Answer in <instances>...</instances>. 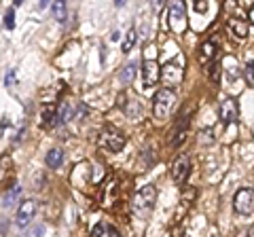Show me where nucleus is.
I'll use <instances>...</instances> for the list:
<instances>
[{"label": "nucleus", "mask_w": 254, "mask_h": 237, "mask_svg": "<svg viewBox=\"0 0 254 237\" xmlns=\"http://www.w3.org/2000/svg\"><path fill=\"white\" fill-rule=\"evenodd\" d=\"M28 237H30V235H28Z\"/></svg>", "instance_id": "nucleus-29"}, {"label": "nucleus", "mask_w": 254, "mask_h": 237, "mask_svg": "<svg viewBox=\"0 0 254 237\" xmlns=\"http://www.w3.org/2000/svg\"><path fill=\"white\" fill-rule=\"evenodd\" d=\"M190 174V157L189 155H178L172 163V178L176 184H185Z\"/></svg>", "instance_id": "nucleus-7"}, {"label": "nucleus", "mask_w": 254, "mask_h": 237, "mask_svg": "<svg viewBox=\"0 0 254 237\" xmlns=\"http://www.w3.org/2000/svg\"><path fill=\"white\" fill-rule=\"evenodd\" d=\"M161 81H163V85L168 87V89L180 85V81H182V66L178 64V59H172L161 68Z\"/></svg>", "instance_id": "nucleus-5"}, {"label": "nucleus", "mask_w": 254, "mask_h": 237, "mask_svg": "<svg viewBox=\"0 0 254 237\" xmlns=\"http://www.w3.org/2000/svg\"><path fill=\"white\" fill-rule=\"evenodd\" d=\"M19 195H21V186H19V184H15V186L11 188V191L4 195V205H6V208H11V205H15V201H17V197H19Z\"/></svg>", "instance_id": "nucleus-18"}, {"label": "nucleus", "mask_w": 254, "mask_h": 237, "mask_svg": "<svg viewBox=\"0 0 254 237\" xmlns=\"http://www.w3.org/2000/svg\"><path fill=\"white\" fill-rule=\"evenodd\" d=\"M133 74H136V61H131V64H127L121 72V83H131L133 81Z\"/></svg>", "instance_id": "nucleus-19"}, {"label": "nucleus", "mask_w": 254, "mask_h": 237, "mask_svg": "<svg viewBox=\"0 0 254 237\" xmlns=\"http://www.w3.org/2000/svg\"><path fill=\"white\" fill-rule=\"evenodd\" d=\"M36 210H38V203L34 199H26L21 205H19V210H17V227H28L32 223V218H34L36 214Z\"/></svg>", "instance_id": "nucleus-9"}, {"label": "nucleus", "mask_w": 254, "mask_h": 237, "mask_svg": "<svg viewBox=\"0 0 254 237\" xmlns=\"http://www.w3.org/2000/svg\"><path fill=\"white\" fill-rule=\"evenodd\" d=\"M11 165H13V161H11V157H9V155H2V157H0V182H2V180L9 176Z\"/></svg>", "instance_id": "nucleus-17"}, {"label": "nucleus", "mask_w": 254, "mask_h": 237, "mask_svg": "<svg viewBox=\"0 0 254 237\" xmlns=\"http://www.w3.org/2000/svg\"><path fill=\"white\" fill-rule=\"evenodd\" d=\"M159 78H161V68L155 59H146L144 66H142V85H144V89H150V87H155L159 83Z\"/></svg>", "instance_id": "nucleus-8"}, {"label": "nucleus", "mask_w": 254, "mask_h": 237, "mask_svg": "<svg viewBox=\"0 0 254 237\" xmlns=\"http://www.w3.org/2000/svg\"><path fill=\"white\" fill-rule=\"evenodd\" d=\"M155 201H157V188L153 184L142 186L140 191L133 195V212H136L138 216H144L153 210Z\"/></svg>", "instance_id": "nucleus-2"}, {"label": "nucleus", "mask_w": 254, "mask_h": 237, "mask_svg": "<svg viewBox=\"0 0 254 237\" xmlns=\"http://www.w3.org/2000/svg\"><path fill=\"white\" fill-rule=\"evenodd\" d=\"M237 115H240V108H237V102L233 98H227L225 102L220 104V121L229 123H235L237 121Z\"/></svg>", "instance_id": "nucleus-10"}, {"label": "nucleus", "mask_w": 254, "mask_h": 237, "mask_svg": "<svg viewBox=\"0 0 254 237\" xmlns=\"http://www.w3.org/2000/svg\"><path fill=\"white\" fill-rule=\"evenodd\" d=\"M176 104H178V98H176V93H174L172 89L157 91L155 100H153V115H155V118H159V121L170 118L174 115V110H176Z\"/></svg>", "instance_id": "nucleus-1"}, {"label": "nucleus", "mask_w": 254, "mask_h": 237, "mask_svg": "<svg viewBox=\"0 0 254 237\" xmlns=\"http://www.w3.org/2000/svg\"><path fill=\"white\" fill-rule=\"evenodd\" d=\"M58 123V106L55 104H47L43 108V113H41V125L43 127H53V125Z\"/></svg>", "instance_id": "nucleus-13"}, {"label": "nucleus", "mask_w": 254, "mask_h": 237, "mask_svg": "<svg viewBox=\"0 0 254 237\" xmlns=\"http://www.w3.org/2000/svg\"><path fill=\"white\" fill-rule=\"evenodd\" d=\"M248 237H254V231H250V235H248Z\"/></svg>", "instance_id": "nucleus-28"}, {"label": "nucleus", "mask_w": 254, "mask_h": 237, "mask_svg": "<svg viewBox=\"0 0 254 237\" xmlns=\"http://www.w3.org/2000/svg\"><path fill=\"white\" fill-rule=\"evenodd\" d=\"M51 11H53V15H55L58 19L66 17V4H64V2H53V4H51Z\"/></svg>", "instance_id": "nucleus-22"}, {"label": "nucleus", "mask_w": 254, "mask_h": 237, "mask_svg": "<svg viewBox=\"0 0 254 237\" xmlns=\"http://www.w3.org/2000/svg\"><path fill=\"white\" fill-rule=\"evenodd\" d=\"M187 11H185V4L182 2H174L170 6V28L172 32L176 34H182L187 30Z\"/></svg>", "instance_id": "nucleus-6"}, {"label": "nucleus", "mask_w": 254, "mask_h": 237, "mask_svg": "<svg viewBox=\"0 0 254 237\" xmlns=\"http://www.w3.org/2000/svg\"><path fill=\"white\" fill-rule=\"evenodd\" d=\"M100 142H102V146L106 148V151L110 153H119V151H123V146H125V136L119 129L115 127H106L104 131H102V136H100Z\"/></svg>", "instance_id": "nucleus-3"}, {"label": "nucleus", "mask_w": 254, "mask_h": 237, "mask_svg": "<svg viewBox=\"0 0 254 237\" xmlns=\"http://www.w3.org/2000/svg\"><path fill=\"white\" fill-rule=\"evenodd\" d=\"M133 43H136V30H129V32H127V36H125V41H123V51L125 53H129L131 51V47H133Z\"/></svg>", "instance_id": "nucleus-21"}, {"label": "nucleus", "mask_w": 254, "mask_h": 237, "mask_svg": "<svg viewBox=\"0 0 254 237\" xmlns=\"http://www.w3.org/2000/svg\"><path fill=\"white\" fill-rule=\"evenodd\" d=\"M229 30H231V34L237 38V41H244V38L248 36V32H250L248 21L240 19V17H231V19H229Z\"/></svg>", "instance_id": "nucleus-12"}, {"label": "nucleus", "mask_w": 254, "mask_h": 237, "mask_svg": "<svg viewBox=\"0 0 254 237\" xmlns=\"http://www.w3.org/2000/svg\"><path fill=\"white\" fill-rule=\"evenodd\" d=\"M210 76H212V81H218V66H216V64H214V68H212Z\"/></svg>", "instance_id": "nucleus-26"}, {"label": "nucleus", "mask_w": 254, "mask_h": 237, "mask_svg": "<svg viewBox=\"0 0 254 237\" xmlns=\"http://www.w3.org/2000/svg\"><path fill=\"white\" fill-rule=\"evenodd\" d=\"M244 76H246V83H248L250 87H254V59H250L248 64H246V68H244Z\"/></svg>", "instance_id": "nucleus-20"}, {"label": "nucleus", "mask_w": 254, "mask_h": 237, "mask_svg": "<svg viewBox=\"0 0 254 237\" xmlns=\"http://www.w3.org/2000/svg\"><path fill=\"white\" fill-rule=\"evenodd\" d=\"M45 161H47L49 168H60V165L64 163V151H62V148H51V151L47 153Z\"/></svg>", "instance_id": "nucleus-16"}, {"label": "nucleus", "mask_w": 254, "mask_h": 237, "mask_svg": "<svg viewBox=\"0 0 254 237\" xmlns=\"http://www.w3.org/2000/svg\"><path fill=\"white\" fill-rule=\"evenodd\" d=\"M4 28L6 30H13L15 28V13H13V9H9L4 13Z\"/></svg>", "instance_id": "nucleus-23"}, {"label": "nucleus", "mask_w": 254, "mask_h": 237, "mask_svg": "<svg viewBox=\"0 0 254 237\" xmlns=\"http://www.w3.org/2000/svg\"><path fill=\"white\" fill-rule=\"evenodd\" d=\"M216 51H218V43L216 41H205L201 47H199V64L201 66H208L210 61L216 58Z\"/></svg>", "instance_id": "nucleus-11"}, {"label": "nucleus", "mask_w": 254, "mask_h": 237, "mask_svg": "<svg viewBox=\"0 0 254 237\" xmlns=\"http://www.w3.org/2000/svg\"><path fill=\"white\" fill-rule=\"evenodd\" d=\"M91 237H119V233H117L115 227H110L106 223H98V225L93 227Z\"/></svg>", "instance_id": "nucleus-14"}, {"label": "nucleus", "mask_w": 254, "mask_h": 237, "mask_svg": "<svg viewBox=\"0 0 254 237\" xmlns=\"http://www.w3.org/2000/svg\"><path fill=\"white\" fill-rule=\"evenodd\" d=\"M248 19H250V23H254V6L248 11Z\"/></svg>", "instance_id": "nucleus-27"}, {"label": "nucleus", "mask_w": 254, "mask_h": 237, "mask_svg": "<svg viewBox=\"0 0 254 237\" xmlns=\"http://www.w3.org/2000/svg\"><path fill=\"white\" fill-rule=\"evenodd\" d=\"M74 106L70 104V102H62V104L58 106V123H66L70 121V118L74 117Z\"/></svg>", "instance_id": "nucleus-15"}, {"label": "nucleus", "mask_w": 254, "mask_h": 237, "mask_svg": "<svg viewBox=\"0 0 254 237\" xmlns=\"http://www.w3.org/2000/svg\"><path fill=\"white\" fill-rule=\"evenodd\" d=\"M4 83H6V87H11V85H15V72L11 70L9 74H6V78H4Z\"/></svg>", "instance_id": "nucleus-25"}, {"label": "nucleus", "mask_w": 254, "mask_h": 237, "mask_svg": "<svg viewBox=\"0 0 254 237\" xmlns=\"http://www.w3.org/2000/svg\"><path fill=\"white\" fill-rule=\"evenodd\" d=\"M233 208L237 214L242 216H248L254 212V191L252 188H240V191L235 193V199H233Z\"/></svg>", "instance_id": "nucleus-4"}, {"label": "nucleus", "mask_w": 254, "mask_h": 237, "mask_svg": "<svg viewBox=\"0 0 254 237\" xmlns=\"http://www.w3.org/2000/svg\"><path fill=\"white\" fill-rule=\"evenodd\" d=\"M193 9L203 13V11H208V2H193Z\"/></svg>", "instance_id": "nucleus-24"}]
</instances>
